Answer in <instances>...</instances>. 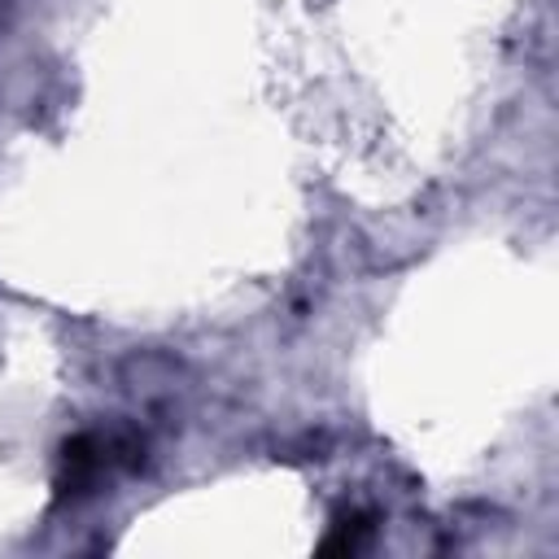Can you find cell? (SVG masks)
<instances>
[{
	"label": "cell",
	"instance_id": "6da1fadb",
	"mask_svg": "<svg viewBox=\"0 0 559 559\" xmlns=\"http://www.w3.org/2000/svg\"><path fill=\"white\" fill-rule=\"evenodd\" d=\"M371 533H376V515L371 511H345V515L332 520V533L319 542V550L323 555H354V550H362L371 542Z\"/></svg>",
	"mask_w": 559,
	"mask_h": 559
}]
</instances>
